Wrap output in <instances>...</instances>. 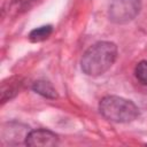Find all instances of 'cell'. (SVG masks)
Listing matches in <instances>:
<instances>
[{
  "instance_id": "6da1fadb",
  "label": "cell",
  "mask_w": 147,
  "mask_h": 147,
  "mask_svg": "<svg viewBox=\"0 0 147 147\" xmlns=\"http://www.w3.org/2000/svg\"><path fill=\"white\" fill-rule=\"evenodd\" d=\"M117 46L111 41H98L86 49L80 60L83 72L98 77L108 71L117 59Z\"/></svg>"
},
{
  "instance_id": "7a4b0ae2",
  "label": "cell",
  "mask_w": 147,
  "mask_h": 147,
  "mask_svg": "<svg viewBox=\"0 0 147 147\" xmlns=\"http://www.w3.org/2000/svg\"><path fill=\"white\" fill-rule=\"evenodd\" d=\"M100 114L114 123H130L139 116V109L134 102L117 95H107L99 102Z\"/></svg>"
},
{
  "instance_id": "3957f363",
  "label": "cell",
  "mask_w": 147,
  "mask_h": 147,
  "mask_svg": "<svg viewBox=\"0 0 147 147\" xmlns=\"http://www.w3.org/2000/svg\"><path fill=\"white\" fill-rule=\"evenodd\" d=\"M141 9V0H111L109 3V20L116 24H124L134 20Z\"/></svg>"
},
{
  "instance_id": "277c9868",
  "label": "cell",
  "mask_w": 147,
  "mask_h": 147,
  "mask_svg": "<svg viewBox=\"0 0 147 147\" xmlns=\"http://www.w3.org/2000/svg\"><path fill=\"white\" fill-rule=\"evenodd\" d=\"M59 144V137L47 129H37L29 131L25 144L30 147H52Z\"/></svg>"
},
{
  "instance_id": "5b68a950",
  "label": "cell",
  "mask_w": 147,
  "mask_h": 147,
  "mask_svg": "<svg viewBox=\"0 0 147 147\" xmlns=\"http://www.w3.org/2000/svg\"><path fill=\"white\" fill-rule=\"evenodd\" d=\"M7 125L8 127H6L5 125L1 131L2 142L7 145L25 144V139L29 133V127L17 122H10V123H7Z\"/></svg>"
},
{
  "instance_id": "8992f818",
  "label": "cell",
  "mask_w": 147,
  "mask_h": 147,
  "mask_svg": "<svg viewBox=\"0 0 147 147\" xmlns=\"http://www.w3.org/2000/svg\"><path fill=\"white\" fill-rule=\"evenodd\" d=\"M22 83L20 82V78H10L8 79V83L5 80L1 85V102H6L7 100H10L13 96H15L21 87Z\"/></svg>"
},
{
  "instance_id": "52a82bcc",
  "label": "cell",
  "mask_w": 147,
  "mask_h": 147,
  "mask_svg": "<svg viewBox=\"0 0 147 147\" xmlns=\"http://www.w3.org/2000/svg\"><path fill=\"white\" fill-rule=\"evenodd\" d=\"M32 90L44 96V98H47V99H56L59 96L56 90L54 88V86L52 85V83H49L48 80H45V79H39V80H36L33 84H32Z\"/></svg>"
},
{
  "instance_id": "ba28073f",
  "label": "cell",
  "mask_w": 147,
  "mask_h": 147,
  "mask_svg": "<svg viewBox=\"0 0 147 147\" xmlns=\"http://www.w3.org/2000/svg\"><path fill=\"white\" fill-rule=\"evenodd\" d=\"M53 32V26L52 25H42L39 28L33 29L30 33H29V40L32 42H40L46 40Z\"/></svg>"
},
{
  "instance_id": "9c48e42d",
  "label": "cell",
  "mask_w": 147,
  "mask_h": 147,
  "mask_svg": "<svg viewBox=\"0 0 147 147\" xmlns=\"http://www.w3.org/2000/svg\"><path fill=\"white\" fill-rule=\"evenodd\" d=\"M134 75H136V78L142 85H147V60H142L136 65Z\"/></svg>"
},
{
  "instance_id": "30bf717a",
  "label": "cell",
  "mask_w": 147,
  "mask_h": 147,
  "mask_svg": "<svg viewBox=\"0 0 147 147\" xmlns=\"http://www.w3.org/2000/svg\"><path fill=\"white\" fill-rule=\"evenodd\" d=\"M38 0H13L11 7L16 10H26L32 7Z\"/></svg>"
}]
</instances>
